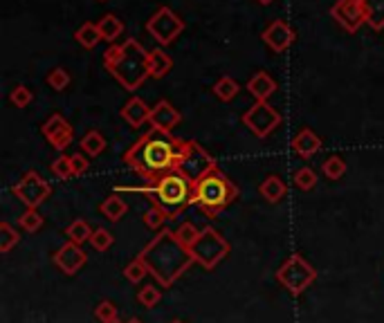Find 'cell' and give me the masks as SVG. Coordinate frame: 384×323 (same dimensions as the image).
I'll return each mask as SVG.
<instances>
[{
  "label": "cell",
  "instance_id": "cell-16",
  "mask_svg": "<svg viewBox=\"0 0 384 323\" xmlns=\"http://www.w3.org/2000/svg\"><path fill=\"white\" fill-rule=\"evenodd\" d=\"M122 119L128 123L131 128H142L144 123H149L151 119V108L147 106V101L140 97H131L119 110Z\"/></svg>",
  "mask_w": 384,
  "mask_h": 323
},
{
  "label": "cell",
  "instance_id": "cell-1",
  "mask_svg": "<svg viewBox=\"0 0 384 323\" xmlns=\"http://www.w3.org/2000/svg\"><path fill=\"white\" fill-rule=\"evenodd\" d=\"M196 141L178 139L171 132L151 128L124 153V164L151 184L171 171H182Z\"/></svg>",
  "mask_w": 384,
  "mask_h": 323
},
{
  "label": "cell",
  "instance_id": "cell-27",
  "mask_svg": "<svg viewBox=\"0 0 384 323\" xmlns=\"http://www.w3.org/2000/svg\"><path fill=\"white\" fill-rule=\"evenodd\" d=\"M238 90H241V85H238V81L236 79H232V77H220L216 83H214V94L220 99V101H232L236 94H238Z\"/></svg>",
  "mask_w": 384,
  "mask_h": 323
},
{
  "label": "cell",
  "instance_id": "cell-11",
  "mask_svg": "<svg viewBox=\"0 0 384 323\" xmlns=\"http://www.w3.org/2000/svg\"><path fill=\"white\" fill-rule=\"evenodd\" d=\"M331 16L335 18L342 30H347L349 34H355L360 27L367 23L364 21V9H362V0H337L331 7Z\"/></svg>",
  "mask_w": 384,
  "mask_h": 323
},
{
  "label": "cell",
  "instance_id": "cell-20",
  "mask_svg": "<svg viewBox=\"0 0 384 323\" xmlns=\"http://www.w3.org/2000/svg\"><path fill=\"white\" fill-rule=\"evenodd\" d=\"M258 193H261V198H265L270 204H276L285 198L287 186L279 175H267L263 182L258 184Z\"/></svg>",
  "mask_w": 384,
  "mask_h": 323
},
{
  "label": "cell",
  "instance_id": "cell-29",
  "mask_svg": "<svg viewBox=\"0 0 384 323\" xmlns=\"http://www.w3.org/2000/svg\"><path fill=\"white\" fill-rule=\"evenodd\" d=\"M322 173L328 180H342L344 173H347V162H344V157H340V155H331L322 164Z\"/></svg>",
  "mask_w": 384,
  "mask_h": 323
},
{
  "label": "cell",
  "instance_id": "cell-32",
  "mask_svg": "<svg viewBox=\"0 0 384 323\" xmlns=\"http://www.w3.org/2000/svg\"><path fill=\"white\" fill-rule=\"evenodd\" d=\"M174 234H176V238L187 247V250H191V247L196 245V241L200 238V232H198V227L194 222H182Z\"/></svg>",
  "mask_w": 384,
  "mask_h": 323
},
{
  "label": "cell",
  "instance_id": "cell-5",
  "mask_svg": "<svg viewBox=\"0 0 384 323\" xmlns=\"http://www.w3.org/2000/svg\"><path fill=\"white\" fill-rule=\"evenodd\" d=\"M238 195H241L238 186L218 166L209 168L194 182V204L207 218L220 216L229 204L238 200Z\"/></svg>",
  "mask_w": 384,
  "mask_h": 323
},
{
  "label": "cell",
  "instance_id": "cell-10",
  "mask_svg": "<svg viewBox=\"0 0 384 323\" xmlns=\"http://www.w3.org/2000/svg\"><path fill=\"white\" fill-rule=\"evenodd\" d=\"M243 123L258 139H263L281 126V115L267 101H256L252 108L243 112Z\"/></svg>",
  "mask_w": 384,
  "mask_h": 323
},
{
  "label": "cell",
  "instance_id": "cell-3",
  "mask_svg": "<svg viewBox=\"0 0 384 323\" xmlns=\"http://www.w3.org/2000/svg\"><path fill=\"white\" fill-rule=\"evenodd\" d=\"M194 182L196 180L187 175L185 171H171L160 180L142 186H115V193H144L149 195L151 207L160 209L167 220H176L180 213L187 211L189 204H194Z\"/></svg>",
  "mask_w": 384,
  "mask_h": 323
},
{
  "label": "cell",
  "instance_id": "cell-39",
  "mask_svg": "<svg viewBox=\"0 0 384 323\" xmlns=\"http://www.w3.org/2000/svg\"><path fill=\"white\" fill-rule=\"evenodd\" d=\"M142 220H144V225L149 227V229H165V222H167V218H165V213L160 211V209L151 207L149 211L142 216Z\"/></svg>",
  "mask_w": 384,
  "mask_h": 323
},
{
  "label": "cell",
  "instance_id": "cell-9",
  "mask_svg": "<svg viewBox=\"0 0 384 323\" xmlns=\"http://www.w3.org/2000/svg\"><path fill=\"white\" fill-rule=\"evenodd\" d=\"M12 193L27 209H38L47 200V198H50L52 186L47 184V180H43L41 173H36V171H27V173L12 186Z\"/></svg>",
  "mask_w": 384,
  "mask_h": 323
},
{
  "label": "cell",
  "instance_id": "cell-43",
  "mask_svg": "<svg viewBox=\"0 0 384 323\" xmlns=\"http://www.w3.org/2000/svg\"><path fill=\"white\" fill-rule=\"evenodd\" d=\"M126 323H144V321H142V319H137V317H133V319H128Z\"/></svg>",
  "mask_w": 384,
  "mask_h": 323
},
{
  "label": "cell",
  "instance_id": "cell-44",
  "mask_svg": "<svg viewBox=\"0 0 384 323\" xmlns=\"http://www.w3.org/2000/svg\"><path fill=\"white\" fill-rule=\"evenodd\" d=\"M108 323H124V321H119V319H115V321H108Z\"/></svg>",
  "mask_w": 384,
  "mask_h": 323
},
{
  "label": "cell",
  "instance_id": "cell-18",
  "mask_svg": "<svg viewBox=\"0 0 384 323\" xmlns=\"http://www.w3.org/2000/svg\"><path fill=\"white\" fill-rule=\"evenodd\" d=\"M247 92L252 94L256 101H267L276 92V81L267 72L261 70L247 81Z\"/></svg>",
  "mask_w": 384,
  "mask_h": 323
},
{
  "label": "cell",
  "instance_id": "cell-36",
  "mask_svg": "<svg viewBox=\"0 0 384 323\" xmlns=\"http://www.w3.org/2000/svg\"><path fill=\"white\" fill-rule=\"evenodd\" d=\"M160 299H162V292L156 288V285H144V288L137 292V301L144 308H156Z\"/></svg>",
  "mask_w": 384,
  "mask_h": 323
},
{
  "label": "cell",
  "instance_id": "cell-42",
  "mask_svg": "<svg viewBox=\"0 0 384 323\" xmlns=\"http://www.w3.org/2000/svg\"><path fill=\"white\" fill-rule=\"evenodd\" d=\"M256 3H258V5H272L274 0H256Z\"/></svg>",
  "mask_w": 384,
  "mask_h": 323
},
{
  "label": "cell",
  "instance_id": "cell-38",
  "mask_svg": "<svg viewBox=\"0 0 384 323\" xmlns=\"http://www.w3.org/2000/svg\"><path fill=\"white\" fill-rule=\"evenodd\" d=\"M147 274H149L147 265H144V263L137 259V256L126 265V270H124V277H126V281H131V283H140V281H144V277H147Z\"/></svg>",
  "mask_w": 384,
  "mask_h": 323
},
{
  "label": "cell",
  "instance_id": "cell-35",
  "mask_svg": "<svg viewBox=\"0 0 384 323\" xmlns=\"http://www.w3.org/2000/svg\"><path fill=\"white\" fill-rule=\"evenodd\" d=\"M90 245L94 252H108L110 247L115 245V238L108 229H103V227H97V229L92 232V238H90Z\"/></svg>",
  "mask_w": 384,
  "mask_h": 323
},
{
  "label": "cell",
  "instance_id": "cell-30",
  "mask_svg": "<svg viewBox=\"0 0 384 323\" xmlns=\"http://www.w3.org/2000/svg\"><path fill=\"white\" fill-rule=\"evenodd\" d=\"M18 241H21V234H18V229H14L9 222H0V252H3V254L12 252L14 247L18 245Z\"/></svg>",
  "mask_w": 384,
  "mask_h": 323
},
{
  "label": "cell",
  "instance_id": "cell-7",
  "mask_svg": "<svg viewBox=\"0 0 384 323\" xmlns=\"http://www.w3.org/2000/svg\"><path fill=\"white\" fill-rule=\"evenodd\" d=\"M191 254L203 270H216V265L227 259L229 243L214 227H205V229H200V238L196 241V245L191 247Z\"/></svg>",
  "mask_w": 384,
  "mask_h": 323
},
{
  "label": "cell",
  "instance_id": "cell-23",
  "mask_svg": "<svg viewBox=\"0 0 384 323\" xmlns=\"http://www.w3.org/2000/svg\"><path fill=\"white\" fill-rule=\"evenodd\" d=\"M97 27H99V34H101V39L106 43H115L122 36V32H124V23L115 14L101 16L97 21Z\"/></svg>",
  "mask_w": 384,
  "mask_h": 323
},
{
  "label": "cell",
  "instance_id": "cell-24",
  "mask_svg": "<svg viewBox=\"0 0 384 323\" xmlns=\"http://www.w3.org/2000/svg\"><path fill=\"white\" fill-rule=\"evenodd\" d=\"M79 146H81V153H85L88 157H97L106 150V139H103V135L99 130H88L81 137Z\"/></svg>",
  "mask_w": 384,
  "mask_h": 323
},
{
  "label": "cell",
  "instance_id": "cell-22",
  "mask_svg": "<svg viewBox=\"0 0 384 323\" xmlns=\"http://www.w3.org/2000/svg\"><path fill=\"white\" fill-rule=\"evenodd\" d=\"M364 21L371 30H384V0H362Z\"/></svg>",
  "mask_w": 384,
  "mask_h": 323
},
{
  "label": "cell",
  "instance_id": "cell-8",
  "mask_svg": "<svg viewBox=\"0 0 384 323\" xmlns=\"http://www.w3.org/2000/svg\"><path fill=\"white\" fill-rule=\"evenodd\" d=\"M185 21L171 7H160L147 21V32L156 39L158 45L167 47L174 43L178 36L185 32Z\"/></svg>",
  "mask_w": 384,
  "mask_h": 323
},
{
  "label": "cell",
  "instance_id": "cell-17",
  "mask_svg": "<svg viewBox=\"0 0 384 323\" xmlns=\"http://www.w3.org/2000/svg\"><path fill=\"white\" fill-rule=\"evenodd\" d=\"M292 150L299 157H303V159H310L312 155H317L322 150V139L315 135V130H310V128H301L297 135L292 137Z\"/></svg>",
  "mask_w": 384,
  "mask_h": 323
},
{
  "label": "cell",
  "instance_id": "cell-37",
  "mask_svg": "<svg viewBox=\"0 0 384 323\" xmlns=\"http://www.w3.org/2000/svg\"><path fill=\"white\" fill-rule=\"evenodd\" d=\"M32 99H34V94L27 85H16V88L9 92V101H12L16 108H27L32 103Z\"/></svg>",
  "mask_w": 384,
  "mask_h": 323
},
{
  "label": "cell",
  "instance_id": "cell-15",
  "mask_svg": "<svg viewBox=\"0 0 384 323\" xmlns=\"http://www.w3.org/2000/svg\"><path fill=\"white\" fill-rule=\"evenodd\" d=\"M180 121H182L180 110L174 108V103L167 101V99L158 101L156 106L151 108V119H149L151 128H158V130L171 132L176 126H180Z\"/></svg>",
  "mask_w": 384,
  "mask_h": 323
},
{
  "label": "cell",
  "instance_id": "cell-26",
  "mask_svg": "<svg viewBox=\"0 0 384 323\" xmlns=\"http://www.w3.org/2000/svg\"><path fill=\"white\" fill-rule=\"evenodd\" d=\"M92 232H94V229H90V225L85 222L83 218H76V220H72L68 227H65V236H68V241L74 243V245L90 243Z\"/></svg>",
  "mask_w": 384,
  "mask_h": 323
},
{
  "label": "cell",
  "instance_id": "cell-6",
  "mask_svg": "<svg viewBox=\"0 0 384 323\" xmlns=\"http://www.w3.org/2000/svg\"><path fill=\"white\" fill-rule=\"evenodd\" d=\"M276 281H279L292 297H299V294H303L317 281V270L301 254H292L290 259L276 270Z\"/></svg>",
  "mask_w": 384,
  "mask_h": 323
},
{
  "label": "cell",
  "instance_id": "cell-14",
  "mask_svg": "<svg viewBox=\"0 0 384 323\" xmlns=\"http://www.w3.org/2000/svg\"><path fill=\"white\" fill-rule=\"evenodd\" d=\"M261 39H263V43L270 47L274 54H281V52H285L287 47L294 43L297 34H294V30L285 21H274V23H270L263 30Z\"/></svg>",
  "mask_w": 384,
  "mask_h": 323
},
{
  "label": "cell",
  "instance_id": "cell-25",
  "mask_svg": "<svg viewBox=\"0 0 384 323\" xmlns=\"http://www.w3.org/2000/svg\"><path fill=\"white\" fill-rule=\"evenodd\" d=\"M74 39L79 45H83L85 50H92V47H97L103 39L99 34V27L97 23H83L79 30L74 32Z\"/></svg>",
  "mask_w": 384,
  "mask_h": 323
},
{
  "label": "cell",
  "instance_id": "cell-46",
  "mask_svg": "<svg viewBox=\"0 0 384 323\" xmlns=\"http://www.w3.org/2000/svg\"><path fill=\"white\" fill-rule=\"evenodd\" d=\"M99 3H106V0H99Z\"/></svg>",
  "mask_w": 384,
  "mask_h": 323
},
{
  "label": "cell",
  "instance_id": "cell-31",
  "mask_svg": "<svg viewBox=\"0 0 384 323\" xmlns=\"http://www.w3.org/2000/svg\"><path fill=\"white\" fill-rule=\"evenodd\" d=\"M45 81H47V85H50L52 90L61 92V90H65L70 85L72 77H70V72L65 70V68H52L50 72H47Z\"/></svg>",
  "mask_w": 384,
  "mask_h": 323
},
{
  "label": "cell",
  "instance_id": "cell-33",
  "mask_svg": "<svg viewBox=\"0 0 384 323\" xmlns=\"http://www.w3.org/2000/svg\"><path fill=\"white\" fill-rule=\"evenodd\" d=\"M50 171L54 173L56 180H70L74 175V168H72V159L70 155L61 153L59 157H56L52 164H50Z\"/></svg>",
  "mask_w": 384,
  "mask_h": 323
},
{
  "label": "cell",
  "instance_id": "cell-21",
  "mask_svg": "<svg viewBox=\"0 0 384 323\" xmlns=\"http://www.w3.org/2000/svg\"><path fill=\"white\" fill-rule=\"evenodd\" d=\"M99 211H101V216L106 218V220L119 222L122 218L128 213V204H126V200H124V198H119V193H110L99 204Z\"/></svg>",
  "mask_w": 384,
  "mask_h": 323
},
{
  "label": "cell",
  "instance_id": "cell-12",
  "mask_svg": "<svg viewBox=\"0 0 384 323\" xmlns=\"http://www.w3.org/2000/svg\"><path fill=\"white\" fill-rule=\"evenodd\" d=\"M41 132H43V137L50 141V146L61 150V153L74 139V128L70 126V121L65 119L61 112H54L52 117H47V121L41 126Z\"/></svg>",
  "mask_w": 384,
  "mask_h": 323
},
{
  "label": "cell",
  "instance_id": "cell-19",
  "mask_svg": "<svg viewBox=\"0 0 384 323\" xmlns=\"http://www.w3.org/2000/svg\"><path fill=\"white\" fill-rule=\"evenodd\" d=\"M174 68V59L162 50V47H156V50L149 52V77L151 79H165L167 74Z\"/></svg>",
  "mask_w": 384,
  "mask_h": 323
},
{
  "label": "cell",
  "instance_id": "cell-45",
  "mask_svg": "<svg viewBox=\"0 0 384 323\" xmlns=\"http://www.w3.org/2000/svg\"><path fill=\"white\" fill-rule=\"evenodd\" d=\"M174 323H185V321H174Z\"/></svg>",
  "mask_w": 384,
  "mask_h": 323
},
{
  "label": "cell",
  "instance_id": "cell-4",
  "mask_svg": "<svg viewBox=\"0 0 384 323\" xmlns=\"http://www.w3.org/2000/svg\"><path fill=\"white\" fill-rule=\"evenodd\" d=\"M103 68L126 90H137L149 79V52L135 39L115 43L103 52Z\"/></svg>",
  "mask_w": 384,
  "mask_h": 323
},
{
  "label": "cell",
  "instance_id": "cell-13",
  "mask_svg": "<svg viewBox=\"0 0 384 323\" xmlns=\"http://www.w3.org/2000/svg\"><path fill=\"white\" fill-rule=\"evenodd\" d=\"M85 261H88V256H85V252L81 250V245H74L70 241L63 243L59 250L54 252V265L63 274H68V277L79 272L85 265Z\"/></svg>",
  "mask_w": 384,
  "mask_h": 323
},
{
  "label": "cell",
  "instance_id": "cell-40",
  "mask_svg": "<svg viewBox=\"0 0 384 323\" xmlns=\"http://www.w3.org/2000/svg\"><path fill=\"white\" fill-rule=\"evenodd\" d=\"M94 317L101 323H108V321H115L117 319V306H115L112 301H101L97 310H94Z\"/></svg>",
  "mask_w": 384,
  "mask_h": 323
},
{
  "label": "cell",
  "instance_id": "cell-2",
  "mask_svg": "<svg viewBox=\"0 0 384 323\" xmlns=\"http://www.w3.org/2000/svg\"><path fill=\"white\" fill-rule=\"evenodd\" d=\"M137 259L147 265L149 274L156 277L162 288H171L196 263L191 250H187L171 229H162V234L137 254Z\"/></svg>",
  "mask_w": 384,
  "mask_h": 323
},
{
  "label": "cell",
  "instance_id": "cell-34",
  "mask_svg": "<svg viewBox=\"0 0 384 323\" xmlns=\"http://www.w3.org/2000/svg\"><path fill=\"white\" fill-rule=\"evenodd\" d=\"M294 186L299 189V191H312L315 184H317V173L310 168V166H303L294 173Z\"/></svg>",
  "mask_w": 384,
  "mask_h": 323
},
{
  "label": "cell",
  "instance_id": "cell-28",
  "mask_svg": "<svg viewBox=\"0 0 384 323\" xmlns=\"http://www.w3.org/2000/svg\"><path fill=\"white\" fill-rule=\"evenodd\" d=\"M45 225L43 216L38 213V209H25V213L18 218V227L27 234H36Z\"/></svg>",
  "mask_w": 384,
  "mask_h": 323
},
{
  "label": "cell",
  "instance_id": "cell-41",
  "mask_svg": "<svg viewBox=\"0 0 384 323\" xmlns=\"http://www.w3.org/2000/svg\"><path fill=\"white\" fill-rule=\"evenodd\" d=\"M70 159H72L74 175H83L85 171L90 168V159H88V155H85V153H72Z\"/></svg>",
  "mask_w": 384,
  "mask_h": 323
}]
</instances>
